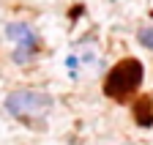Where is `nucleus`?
Masks as SVG:
<instances>
[{
    "label": "nucleus",
    "mask_w": 153,
    "mask_h": 145,
    "mask_svg": "<svg viewBox=\"0 0 153 145\" xmlns=\"http://www.w3.org/2000/svg\"><path fill=\"white\" fill-rule=\"evenodd\" d=\"M142 77H145L142 63L137 58H123L120 63H115L109 68V74L104 80V93L115 101H123L142 85Z\"/></svg>",
    "instance_id": "obj_1"
},
{
    "label": "nucleus",
    "mask_w": 153,
    "mask_h": 145,
    "mask_svg": "<svg viewBox=\"0 0 153 145\" xmlns=\"http://www.w3.org/2000/svg\"><path fill=\"white\" fill-rule=\"evenodd\" d=\"M137 39H140V44H142V47H148V49H153V28H142V30H140V36H137Z\"/></svg>",
    "instance_id": "obj_5"
},
{
    "label": "nucleus",
    "mask_w": 153,
    "mask_h": 145,
    "mask_svg": "<svg viewBox=\"0 0 153 145\" xmlns=\"http://www.w3.org/2000/svg\"><path fill=\"white\" fill-rule=\"evenodd\" d=\"M6 110L8 115L19 120H33V118H44L52 110V96L44 90H14L6 96Z\"/></svg>",
    "instance_id": "obj_2"
},
{
    "label": "nucleus",
    "mask_w": 153,
    "mask_h": 145,
    "mask_svg": "<svg viewBox=\"0 0 153 145\" xmlns=\"http://www.w3.org/2000/svg\"><path fill=\"white\" fill-rule=\"evenodd\" d=\"M6 36L16 44V52H14V60L16 63H27L30 58L38 55V49H41V41H38L36 30L27 22H11L6 28Z\"/></svg>",
    "instance_id": "obj_3"
},
{
    "label": "nucleus",
    "mask_w": 153,
    "mask_h": 145,
    "mask_svg": "<svg viewBox=\"0 0 153 145\" xmlns=\"http://www.w3.org/2000/svg\"><path fill=\"white\" fill-rule=\"evenodd\" d=\"M134 120H137L142 129L153 126V101L150 99H140L137 107H134Z\"/></svg>",
    "instance_id": "obj_4"
}]
</instances>
